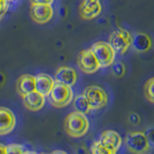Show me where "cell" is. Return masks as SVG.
Listing matches in <instances>:
<instances>
[{
  "label": "cell",
  "instance_id": "6da1fadb",
  "mask_svg": "<svg viewBox=\"0 0 154 154\" xmlns=\"http://www.w3.org/2000/svg\"><path fill=\"white\" fill-rule=\"evenodd\" d=\"M90 127L89 119L83 113L71 112L66 116L64 122V129L66 133L71 138L78 139L85 136Z\"/></svg>",
  "mask_w": 154,
  "mask_h": 154
},
{
  "label": "cell",
  "instance_id": "7a4b0ae2",
  "mask_svg": "<svg viewBox=\"0 0 154 154\" xmlns=\"http://www.w3.org/2000/svg\"><path fill=\"white\" fill-rule=\"evenodd\" d=\"M48 98L53 107L64 108L73 100V91L69 85L55 82L50 94H48Z\"/></svg>",
  "mask_w": 154,
  "mask_h": 154
},
{
  "label": "cell",
  "instance_id": "3957f363",
  "mask_svg": "<svg viewBox=\"0 0 154 154\" xmlns=\"http://www.w3.org/2000/svg\"><path fill=\"white\" fill-rule=\"evenodd\" d=\"M125 146L133 154H146L150 149L147 138L143 131L128 133L125 137Z\"/></svg>",
  "mask_w": 154,
  "mask_h": 154
},
{
  "label": "cell",
  "instance_id": "277c9868",
  "mask_svg": "<svg viewBox=\"0 0 154 154\" xmlns=\"http://www.w3.org/2000/svg\"><path fill=\"white\" fill-rule=\"evenodd\" d=\"M91 49L97 59L100 67H102V69L111 66L115 62L116 51L110 45L109 42L98 41L91 45Z\"/></svg>",
  "mask_w": 154,
  "mask_h": 154
},
{
  "label": "cell",
  "instance_id": "5b68a950",
  "mask_svg": "<svg viewBox=\"0 0 154 154\" xmlns=\"http://www.w3.org/2000/svg\"><path fill=\"white\" fill-rule=\"evenodd\" d=\"M84 96L88 100L91 110H99L108 104V94L106 91L99 86L93 85L85 88Z\"/></svg>",
  "mask_w": 154,
  "mask_h": 154
},
{
  "label": "cell",
  "instance_id": "8992f818",
  "mask_svg": "<svg viewBox=\"0 0 154 154\" xmlns=\"http://www.w3.org/2000/svg\"><path fill=\"white\" fill-rule=\"evenodd\" d=\"M110 45L114 48L116 53L124 54L132 45V36L129 31L119 28L115 30L109 37Z\"/></svg>",
  "mask_w": 154,
  "mask_h": 154
},
{
  "label": "cell",
  "instance_id": "52a82bcc",
  "mask_svg": "<svg viewBox=\"0 0 154 154\" xmlns=\"http://www.w3.org/2000/svg\"><path fill=\"white\" fill-rule=\"evenodd\" d=\"M77 64L79 69L87 74H93L100 69L99 63L91 48L84 49L79 53Z\"/></svg>",
  "mask_w": 154,
  "mask_h": 154
},
{
  "label": "cell",
  "instance_id": "ba28073f",
  "mask_svg": "<svg viewBox=\"0 0 154 154\" xmlns=\"http://www.w3.org/2000/svg\"><path fill=\"white\" fill-rule=\"evenodd\" d=\"M54 11L49 4H32L30 7V17L33 21L38 24H45L51 20Z\"/></svg>",
  "mask_w": 154,
  "mask_h": 154
},
{
  "label": "cell",
  "instance_id": "9c48e42d",
  "mask_svg": "<svg viewBox=\"0 0 154 154\" xmlns=\"http://www.w3.org/2000/svg\"><path fill=\"white\" fill-rule=\"evenodd\" d=\"M102 12V5L100 0H83L79 6L80 17L90 20L97 17Z\"/></svg>",
  "mask_w": 154,
  "mask_h": 154
},
{
  "label": "cell",
  "instance_id": "30bf717a",
  "mask_svg": "<svg viewBox=\"0 0 154 154\" xmlns=\"http://www.w3.org/2000/svg\"><path fill=\"white\" fill-rule=\"evenodd\" d=\"M17 119L12 110L0 107V136L10 134L16 127Z\"/></svg>",
  "mask_w": 154,
  "mask_h": 154
},
{
  "label": "cell",
  "instance_id": "8fae6325",
  "mask_svg": "<svg viewBox=\"0 0 154 154\" xmlns=\"http://www.w3.org/2000/svg\"><path fill=\"white\" fill-rule=\"evenodd\" d=\"M78 79V74L74 69L69 66H60L55 72V82L72 87Z\"/></svg>",
  "mask_w": 154,
  "mask_h": 154
},
{
  "label": "cell",
  "instance_id": "7c38bea8",
  "mask_svg": "<svg viewBox=\"0 0 154 154\" xmlns=\"http://www.w3.org/2000/svg\"><path fill=\"white\" fill-rule=\"evenodd\" d=\"M23 105L27 110L32 112H37L42 109L45 103V96L40 94L37 91H34L32 93L26 94L22 97Z\"/></svg>",
  "mask_w": 154,
  "mask_h": 154
},
{
  "label": "cell",
  "instance_id": "4fadbf2b",
  "mask_svg": "<svg viewBox=\"0 0 154 154\" xmlns=\"http://www.w3.org/2000/svg\"><path fill=\"white\" fill-rule=\"evenodd\" d=\"M17 94L23 97L26 94L36 91L35 76L31 74H22L17 78Z\"/></svg>",
  "mask_w": 154,
  "mask_h": 154
},
{
  "label": "cell",
  "instance_id": "5bb4252c",
  "mask_svg": "<svg viewBox=\"0 0 154 154\" xmlns=\"http://www.w3.org/2000/svg\"><path fill=\"white\" fill-rule=\"evenodd\" d=\"M131 46L138 53H146L151 49L152 40L147 34L139 32L132 37Z\"/></svg>",
  "mask_w": 154,
  "mask_h": 154
},
{
  "label": "cell",
  "instance_id": "9a60e30c",
  "mask_svg": "<svg viewBox=\"0 0 154 154\" xmlns=\"http://www.w3.org/2000/svg\"><path fill=\"white\" fill-rule=\"evenodd\" d=\"M98 142L117 152L122 143V139L118 132L113 131V130H106L100 135Z\"/></svg>",
  "mask_w": 154,
  "mask_h": 154
},
{
  "label": "cell",
  "instance_id": "2e32d148",
  "mask_svg": "<svg viewBox=\"0 0 154 154\" xmlns=\"http://www.w3.org/2000/svg\"><path fill=\"white\" fill-rule=\"evenodd\" d=\"M36 91L45 96H48L55 84V79L46 73H38L35 76Z\"/></svg>",
  "mask_w": 154,
  "mask_h": 154
},
{
  "label": "cell",
  "instance_id": "e0dca14e",
  "mask_svg": "<svg viewBox=\"0 0 154 154\" xmlns=\"http://www.w3.org/2000/svg\"><path fill=\"white\" fill-rule=\"evenodd\" d=\"M73 107L77 112L83 113L85 115H87L91 111L90 104L83 94L75 96V98L73 100Z\"/></svg>",
  "mask_w": 154,
  "mask_h": 154
},
{
  "label": "cell",
  "instance_id": "ac0fdd59",
  "mask_svg": "<svg viewBox=\"0 0 154 154\" xmlns=\"http://www.w3.org/2000/svg\"><path fill=\"white\" fill-rule=\"evenodd\" d=\"M115 150L108 146H104L100 142H95L91 147V152L89 154H116Z\"/></svg>",
  "mask_w": 154,
  "mask_h": 154
},
{
  "label": "cell",
  "instance_id": "d6986e66",
  "mask_svg": "<svg viewBox=\"0 0 154 154\" xmlns=\"http://www.w3.org/2000/svg\"><path fill=\"white\" fill-rule=\"evenodd\" d=\"M143 94L149 102L154 104V77L149 78L143 87Z\"/></svg>",
  "mask_w": 154,
  "mask_h": 154
},
{
  "label": "cell",
  "instance_id": "ffe728a7",
  "mask_svg": "<svg viewBox=\"0 0 154 154\" xmlns=\"http://www.w3.org/2000/svg\"><path fill=\"white\" fill-rule=\"evenodd\" d=\"M112 73L117 78H122L126 74V66L122 62H114L112 65Z\"/></svg>",
  "mask_w": 154,
  "mask_h": 154
},
{
  "label": "cell",
  "instance_id": "44dd1931",
  "mask_svg": "<svg viewBox=\"0 0 154 154\" xmlns=\"http://www.w3.org/2000/svg\"><path fill=\"white\" fill-rule=\"evenodd\" d=\"M6 146H7V154H24V152H25V149L20 144L11 143Z\"/></svg>",
  "mask_w": 154,
  "mask_h": 154
},
{
  "label": "cell",
  "instance_id": "7402d4cb",
  "mask_svg": "<svg viewBox=\"0 0 154 154\" xmlns=\"http://www.w3.org/2000/svg\"><path fill=\"white\" fill-rule=\"evenodd\" d=\"M147 138V141L149 143V146L154 147V127H149L146 129V131L144 132Z\"/></svg>",
  "mask_w": 154,
  "mask_h": 154
},
{
  "label": "cell",
  "instance_id": "603a6c76",
  "mask_svg": "<svg viewBox=\"0 0 154 154\" xmlns=\"http://www.w3.org/2000/svg\"><path fill=\"white\" fill-rule=\"evenodd\" d=\"M9 9V2L7 0H0V20L4 17V14L7 13Z\"/></svg>",
  "mask_w": 154,
  "mask_h": 154
},
{
  "label": "cell",
  "instance_id": "cb8c5ba5",
  "mask_svg": "<svg viewBox=\"0 0 154 154\" xmlns=\"http://www.w3.org/2000/svg\"><path fill=\"white\" fill-rule=\"evenodd\" d=\"M128 119H129V122H131L132 124L134 125H137L139 124L140 122H141V118H140V116L136 113H131L129 115V117H128Z\"/></svg>",
  "mask_w": 154,
  "mask_h": 154
},
{
  "label": "cell",
  "instance_id": "d4e9b609",
  "mask_svg": "<svg viewBox=\"0 0 154 154\" xmlns=\"http://www.w3.org/2000/svg\"><path fill=\"white\" fill-rule=\"evenodd\" d=\"M32 4H49L51 5L54 0H30Z\"/></svg>",
  "mask_w": 154,
  "mask_h": 154
},
{
  "label": "cell",
  "instance_id": "484cf974",
  "mask_svg": "<svg viewBox=\"0 0 154 154\" xmlns=\"http://www.w3.org/2000/svg\"><path fill=\"white\" fill-rule=\"evenodd\" d=\"M0 154H7V146L0 143Z\"/></svg>",
  "mask_w": 154,
  "mask_h": 154
},
{
  "label": "cell",
  "instance_id": "4316f807",
  "mask_svg": "<svg viewBox=\"0 0 154 154\" xmlns=\"http://www.w3.org/2000/svg\"><path fill=\"white\" fill-rule=\"evenodd\" d=\"M49 154H67V153L65 152V151H63V150H54V151H52Z\"/></svg>",
  "mask_w": 154,
  "mask_h": 154
},
{
  "label": "cell",
  "instance_id": "83f0119b",
  "mask_svg": "<svg viewBox=\"0 0 154 154\" xmlns=\"http://www.w3.org/2000/svg\"><path fill=\"white\" fill-rule=\"evenodd\" d=\"M24 154H38V153H37V152H34V151H29V150H28V151H26V150H25V152H24Z\"/></svg>",
  "mask_w": 154,
  "mask_h": 154
},
{
  "label": "cell",
  "instance_id": "f1b7e54d",
  "mask_svg": "<svg viewBox=\"0 0 154 154\" xmlns=\"http://www.w3.org/2000/svg\"><path fill=\"white\" fill-rule=\"evenodd\" d=\"M7 1H8V2H10V1H13V0H7Z\"/></svg>",
  "mask_w": 154,
  "mask_h": 154
},
{
  "label": "cell",
  "instance_id": "f546056e",
  "mask_svg": "<svg viewBox=\"0 0 154 154\" xmlns=\"http://www.w3.org/2000/svg\"><path fill=\"white\" fill-rule=\"evenodd\" d=\"M42 154H47V153H42Z\"/></svg>",
  "mask_w": 154,
  "mask_h": 154
}]
</instances>
